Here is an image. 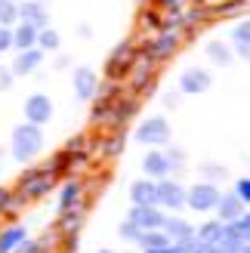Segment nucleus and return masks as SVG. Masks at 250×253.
<instances>
[{"label": "nucleus", "mask_w": 250, "mask_h": 253, "mask_svg": "<svg viewBox=\"0 0 250 253\" xmlns=\"http://www.w3.org/2000/svg\"><path fill=\"white\" fill-rule=\"evenodd\" d=\"M9 148H12V158H16L19 164H31L43 151V130L37 124H28V121L12 126Z\"/></svg>", "instance_id": "nucleus-1"}, {"label": "nucleus", "mask_w": 250, "mask_h": 253, "mask_svg": "<svg viewBox=\"0 0 250 253\" xmlns=\"http://www.w3.org/2000/svg\"><path fill=\"white\" fill-rule=\"evenodd\" d=\"M219 201V185L216 182H195L192 188H185V207L195 213H213Z\"/></svg>", "instance_id": "nucleus-2"}, {"label": "nucleus", "mask_w": 250, "mask_h": 253, "mask_svg": "<svg viewBox=\"0 0 250 253\" xmlns=\"http://www.w3.org/2000/svg\"><path fill=\"white\" fill-rule=\"evenodd\" d=\"M136 139H139L142 145H148V148H161V145H167V142H170V121H167V118H161V115L145 118L139 126H136Z\"/></svg>", "instance_id": "nucleus-3"}, {"label": "nucleus", "mask_w": 250, "mask_h": 253, "mask_svg": "<svg viewBox=\"0 0 250 253\" xmlns=\"http://www.w3.org/2000/svg\"><path fill=\"white\" fill-rule=\"evenodd\" d=\"M158 207L164 210V213L185 210V185L179 179H170V176L158 179Z\"/></svg>", "instance_id": "nucleus-4"}, {"label": "nucleus", "mask_w": 250, "mask_h": 253, "mask_svg": "<svg viewBox=\"0 0 250 253\" xmlns=\"http://www.w3.org/2000/svg\"><path fill=\"white\" fill-rule=\"evenodd\" d=\"M49 188H53V173H49L46 167H43V170H28V173L19 179V192L28 198V201L43 198Z\"/></svg>", "instance_id": "nucleus-5"}, {"label": "nucleus", "mask_w": 250, "mask_h": 253, "mask_svg": "<svg viewBox=\"0 0 250 253\" xmlns=\"http://www.w3.org/2000/svg\"><path fill=\"white\" fill-rule=\"evenodd\" d=\"M71 86H74V96H78V99L90 102V99L99 96V86H102V84H99V78H96L93 68L81 65V68H74V74H71Z\"/></svg>", "instance_id": "nucleus-6"}, {"label": "nucleus", "mask_w": 250, "mask_h": 253, "mask_svg": "<svg viewBox=\"0 0 250 253\" xmlns=\"http://www.w3.org/2000/svg\"><path fill=\"white\" fill-rule=\"evenodd\" d=\"M176 49H179V34L176 31H161L155 41L145 46V59L148 62H164L176 53Z\"/></svg>", "instance_id": "nucleus-7"}, {"label": "nucleus", "mask_w": 250, "mask_h": 253, "mask_svg": "<svg viewBox=\"0 0 250 253\" xmlns=\"http://www.w3.org/2000/svg\"><path fill=\"white\" fill-rule=\"evenodd\" d=\"M210 86H213V78H210L207 68H185L179 78V93H189V96H201Z\"/></svg>", "instance_id": "nucleus-8"}, {"label": "nucleus", "mask_w": 250, "mask_h": 253, "mask_svg": "<svg viewBox=\"0 0 250 253\" xmlns=\"http://www.w3.org/2000/svg\"><path fill=\"white\" fill-rule=\"evenodd\" d=\"M49 118H53V102H49L46 93H34V96L25 99V121L28 124L43 126Z\"/></svg>", "instance_id": "nucleus-9"}, {"label": "nucleus", "mask_w": 250, "mask_h": 253, "mask_svg": "<svg viewBox=\"0 0 250 253\" xmlns=\"http://www.w3.org/2000/svg\"><path fill=\"white\" fill-rule=\"evenodd\" d=\"M164 216H167V213L161 210L158 204H142V207H133L127 219L133 225H139L142 232H152V229H161V225H164Z\"/></svg>", "instance_id": "nucleus-10"}, {"label": "nucleus", "mask_w": 250, "mask_h": 253, "mask_svg": "<svg viewBox=\"0 0 250 253\" xmlns=\"http://www.w3.org/2000/svg\"><path fill=\"white\" fill-rule=\"evenodd\" d=\"M161 232L167 235V241H173V244H185V241H192V238H195V225H192L189 219H182V216H164Z\"/></svg>", "instance_id": "nucleus-11"}, {"label": "nucleus", "mask_w": 250, "mask_h": 253, "mask_svg": "<svg viewBox=\"0 0 250 253\" xmlns=\"http://www.w3.org/2000/svg\"><path fill=\"white\" fill-rule=\"evenodd\" d=\"M41 62H43V49H37V46H28V49H19L16 53V59H12V74H31V71H37L41 68Z\"/></svg>", "instance_id": "nucleus-12"}, {"label": "nucleus", "mask_w": 250, "mask_h": 253, "mask_svg": "<svg viewBox=\"0 0 250 253\" xmlns=\"http://www.w3.org/2000/svg\"><path fill=\"white\" fill-rule=\"evenodd\" d=\"M19 22H31L37 28H46V22H49L46 0H22L19 3Z\"/></svg>", "instance_id": "nucleus-13"}, {"label": "nucleus", "mask_w": 250, "mask_h": 253, "mask_svg": "<svg viewBox=\"0 0 250 253\" xmlns=\"http://www.w3.org/2000/svg\"><path fill=\"white\" fill-rule=\"evenodd\" d=\"M130 201H133V207L158 204V179H148V176L136 179V182L130 185Z\"/></svg>", "instance_id": "nucleus-14"}, {"label": "nucleus", "mask_w": 250, "mask_h": 253, "mask_svg": "<svg viewBox=\"0 0 250 253\" xmlns=\"http://www.w3.org/2000/svg\"><path fill=\"white\" fill-rule=\"evenodd\" d=\"M83 207V182L81 179H68L59 192V213H68V210H78Z\"/></svg>", "instance_id": "nucleus-15"}, {"label": "nucleus", "mask_w": 250, "mask_h": 253, "mask_svg": "<svg viewBox=\"0 0 250 253\" xmlns=\"http://www.w3.org/2000/svg\"><path fill=\"white\" fill-rule=\"evenodd\" d=\"M142 173L148 176V179H164V176H170V164H167V155L161 148H152L145 151L142 158Z\"/></svg>", "instance_id": "nucleus-16"}, {"label": "nucleus", "mask_w": 250, "mask_h": 253, "mask_svg": "<svg viewBox=\"0 0 250 253\" xmlns=\"http://www.w3.org/2000/svg\"><path fill=\"white\" fill-rule=\"evenodd\" d=\"M130 62H133V46H130V43H121L115 53L108 56V65H105L108 78H121V74L130 68Z\"/></svg>", "instance_id": "nucleus-17"}, {"label": "nucleus", "mask_w": 250, "mask_h": 253, "mask_svg": "<svg viewBox=\"0 0 250 253\" xmlns=\"http://www.w3.org/2000/svg\"><path fill=\"white\" fill-rule=\"evenodd\" d=\"M247 210V204H241L235 195H219V201H216V207H213V213H216V219L219 222H232L235 216H241V213Z\"/></svg>", "instance_id": "nucleus-18"}, {"label": "nucleus", "mask_w": 250, "mask_h": 253, "mask_svg": "<svg viewBox=\"0 0 250 253\" xmlns=\"http://www.w3.org/2000/svg\"><path fill=\"white\" fill-rule=\"evenodd\" d=\"M25 238H28V229H25V225H19V222L3 225V229H0V253H12Z\"/></svg>", "instance_id": "nucleus-19"}, {"label": "nucleus", "mask_w": 250, "mask_h": 253, "mask_svg": "<svg viewBox=\"0 0 250 253\" xmlns=\"http://www.w3.org/2000/svg\"><path fill=\"white\" fill-rule=\"evenodd\" d=\"M37 25L31 22H16L12 25V46L16 49H28V46H37Z\"/></svg>", "instance_id": "nucleus-20"}, {"label": "nucleus", "mask_w": 250, "mask_h": 253, "mask_svg": "<svg viewBox=\"0 0 250 253\" xmlns=\"http://www.w3.org/2000/svg\"><path fill=\"white\" fill-rule=\"evenodd\" d=\"M232 41H235V49L232 53L238 56V59H247L250 56V22L244 19V22H238L232 28Z\"/></svg>", "instance_id": "nucleus-21"}, {"label": "nucleus", "mask_w": 250, "mask_h": 253, "mask_svg": "<svg viewBox=\"0 0 250 253\" xmlns=\"http://www.w3.org/2000/svg\"><path fill=\"white\" fill-rule=\"evenodd\" d=\"M207 59L213 62V65H219V68H229L232 62H235V53L229 49V43H222V41H210V43H207Z\"/></svg>", "instance_id": "nucleus-22"}, {"label": "nucleus", "mask_w": 250, "mask_h": 253, "mask_svg": "<svg viewBox=\"0 0 250 253\" xmlns=\"http://www.w3.org/2000/svg\"><path fill=\"white\" fill-rule=\"evenodd\" d=\"M222 232H226V225H222L219 219H207L201 225H195V238L198 241H207V244H216L222 238Z\"/></svg>", "instance_id": "nucleus-23"}, {"label": "nucleus", "mask_w": 250, "mask_h": 253, "mask_svg": "<svg viewBox=\"0 0 250 253\" xmlns=\"http://www.w3.org/2000/svg\"><path fill=\"white\" fill-rule=\"evenodd\" d=\"M226 225V235H232V238H238V241H247L250 238V213L244 210L241 216H235L232 222H222Z\"/></svg>", "instance_id": "nucleus-24"}, {"label": "nucleus", "mask_w": 250, "mask_h": 253, "mask_svg": "<svg viewBox=\"0 0 250 253\" xmlns=\"http://www.w3.org/2000/svg\"><path fill=\"white\" fill-rule=\"evenodd\" d=\"M62 46V37H59V31L56 28H41L37 31V49H43V53H56V49Z\"/></svg>", "instance_id": "nucleus-25"}, {"label": "nucleus", "mask_w": 250, "mask_h": 253, "mask_svg": "<svg viewBox=\"0 0 250 253\" xmlns=\"http://www.w3.org/2000/svg\"><path fill=\"white\" fill-rule=\"evenodd\" d=\"M136 244H139L142 250H155V247H164V244H170V241H167V235L161 232V229H152V232H142Z\"/></svg>", "instance_id": "nucleus-26"}, {"label": "nucleus", "mask_w": 250, "mask_h": 253, "mask_svg": "<svg viewBox=\"0 0 250 253\" xmlns=\"http://www.w3.org/2000/svg\"><path fill=\"white\" fill-rule=\"evenodd\" d=\"M16 22H19V3L0 0V28H12Z\"/></svg>", "instance_id": "nucleus-27"}, {"label": "nucleus", "mask_w": 250, "mask_h": 253, "mask_svg": "<svg viewBox=\"0 0 250 253\" xmlns=\"http://www.w3.org/2000/svg\"><path fill=\"white\" fill-rule=\"evenodd\" d=\"M164 155H167V164H170V176L185 170V151L182 148H167Z\"/></svg>", "instance_id": "nucleus-28"}, {"label": "nucleus", "mask_w": 250, "mask_h": 253, "mask_svg": "<svg viewBox=\"0 0 250 253\" xmlns=\"http://www.w3.org/2000/svg\"><path fill=\"white\" fill-rule=\"evenodd\" d=\"M118 235H121V241L136 244V241H139V235H142V229H139V225H133L130 219H124V222L118 225Z\"/></svg>", "instance_id": "nucleus-29"}, {"label": "nucleus", "mask_w": 250, "mask_h": 253, "mask_svg": "<svg viewBox=\"0 0 250 253\" xmlns=\"http://www.w3.org/2000/svg\"><path fill=\"white\" fill-rule=\"evenodd\" d=\"M201 173L207 176V182H222V179H226V176H229V170L226 167H216V164H201Z\"/></svg>", "instance_id": "nucleus-30"}, {"label": "nucleus", "mask_w": 250, "mask_h": 253, "mask_svg": "<svg viewBox=\"0 0 250 253\" xmlns=\"http://www.w3.org/2000/svg\"><path fill=\"white\" fill-rule=\"evenodd\" d=\"M235 198L241 201V204H250V179L247 176H241V179H235Z\"/></svg>", "instance_id": "nucleus-31"}, {"label": "nucleus", "mask_w": 250, "mask_h": 253, "mask_svg": "<svg viewBox=\"0 0 250 253\" xmlns=\"http://www.w3.org/2000/svg\"><path fill=\"white\" fill-rule=\"evenodd\" d=\"M244 6H247L244 0H229V3H226V6L219 9V16H235V12H241Z\"/></svg>", "instance_id": "nucleus-32"}, {"label": "nucleus", "mask_w": 250, "mask_h": 253, "mask_svg": "<svg viewBox=\"0 0 250 253\" xmlns=\"http://www.w3.org/2000/svg\"><path fill=\"white\" fill-rule=\"evenodd\" d=\"M121 148H124V133H121V136H115V139H108V145H105V155H108V158H115Z\"/></svg>", "instance_id": "nucleus-33"}, {"label": "nucleus", "mask_w": 250, "mask_h": 253, "mask_svg": "<svg viewBox=\"0 0 250 253\" xmlns=\"http://www.w3.org/2000/svg\"><path fill=\"white\" fill-rule=\"evenodd\" d=\"M9 201H12V192L0 188V216H9Z\"/></svg>", "instance_id": "nucleus-34"}, {"label": "nucleus", "mask_w": 250, "mask_h": 253, "mask_svg": "<svg viewBox=\"0 0 250 253\" xmlns=\"http://www.w3.org/2000/svg\"><path fill=\"white\" fill-rule=\"evenodd\" d=\"M12 49V28H0V53Z\"/></svg>", "instance_id": "nucleus-35"}, {"label": "nucleus", "mask_w": 250, "mask_h": 253, "mask_svg": "<svg viewBox=\"0 0 250 253\" xmlns=\"http://www.w3.org/2000/svg\"><path fill=\"white\" fill-rule=\"evenodd\" d=\"M142 253H185V247L182 244H164V247H155V250H142Z\"/></svg>", "instance_id": "nucleus-36"}, {"label": "nucleus", "mask_w": 250, "mask_h": 253, "mask_svg": "<svg viewBox=\"0 0 250 253\" xmlns=\"http://www.w3.org/2000/svg\"><path fill=\"white\" fill-rule=\"evenodd\" d=\"M148 81H152V68L145 65V68L136 71V81H133V84H136V90H142V84H148Z\"/></svg>", "instance_id": "nucleus-37"}, {"label": "nucleus", "mask_w": 250, "mask_h": 253, "mask_svg": "<svg viewBox=\"0 0 250 253\" xmlns=\"http://www.w3.org/2000/svg\"><path fill=\"white\" fill-rule=\"evenodd\" d=\"M12 78H16V74H12V68H0V90H9V86H12Z\"/></svg>", "instance_id": "nucleus-38"}, {"label": "nucleus", "mask_w": 250, "mask_h": 253, "mask_svg": "<svg viewBox=\"0 0 250 253\" xmlns=\"http://www.w3.org/2000/svg\"><path fill=\"white\" fill-rule=\"evenodd\" d=\"M161 6L170 9V12H179L182 9V0H161Z\"/></svg>", "instance_id": "nucleus-39"}, {"label": "nucleus", "mask_w": 250, "mask_h": 253, "mask_svg": "<svg viewBox=\"0 0 250 253\" xmlns=\"http://www.w3.org/2000/svg\"><path fill=\"white\" fill-rule=\"evenodd\" d=\"M164 105H170V108H176V93H167V96H164Z\"/></svg>", "instance_id": "nucleus-40"}, {"label": "nucleus", "mask_w": 250, "mask_h": 253, "mask_svg": "<svg viewBox=\"0 0 250 253\" xmlns=\"http://www.w3.org/2000/svg\"><path fill=\"white\" fill-rule=\"evenodd\" d=\"M99 253H115V250H99Z\"/></svg>", "instance_id": "nucleus-41"}, {"label": "nucleus", "mask_w": 250, "mask_h": 253, "mask_svg": "<svg viewBox=\"0 0 250 253\" xmlns=\"http://www.w3.org/2000/svg\"><path fill=\"white\" fill-rule=\"evenodd\" d=\"M12 3H22V0H12Z\"/></svg>", "instance_id": "nucleus-42"}]
</instances>
